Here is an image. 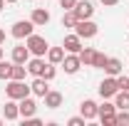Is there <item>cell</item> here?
Returning a JSON list of instances; mask_svg holds the SVG:
<instances>
[{"label":"cell","mask_w":129,"mask_h":126,"mask_svg":"<svg viewBox=\"0 0 129 126\" xmlns=\"http://www.w3.org/2000/svg\"><path fill=\"white\" fill-rule=\"evenodd\" d=\"M97 92L102 99H114V94L119 92V87H117V77H104V82L97 87Z\"/></svg>","instance_id":"cell-5"},{"label":"cell","mask_w":129,"mask_h":126,"mask_svg":"<svg viewBox=\"0 0 129 126\" xmlns=\"http://www.w3.org/2000/svg\"><path fill=\"white\" fill-rule=\"evenodd\" d=\"M30 20L35 22V27H45V25L50 22V13L45 10V8H35L32 15H30Z\"/></svg>","instance_id":"cell-11"},{"label":"cell","mask_w":129,"mask_h":126,"mask_svg":"<svg viewBox=\"0 0 129 126\" xmlns=\"http://www.w3.org/2000/svg\"><path fill=\"white\" fill-rule=\"evenodd\" d=\"M84 121H87L84 116H72V119H70L67 124H70V126H84Z\"/></svg>","instance_id":"cell-29"},{"label":"cell","mask_w":129,"mask_h":126,"mask_svg":"<svg viewBox=\"0 0 129 126\" xmlns=\"http://www.w3.org/2000/svg\"><path fill=\"white\" fill-rule=\"evenodd\" d=\"M62 47H64V52H72V54H80L82 52V37L75 32V35H67L62 40Z\"/></svg>","instance_id":"cell-9"},{"label":"cell","mask_w":129,"mask_h":126,"mask_svg":"<svg viewBox=\"0 0 129 126\" xmlns=\"http://www.w3.org/2000/svg\"><path fill=\"white\" fill-rule=\"evenodd\" d=\"M0 124H3V119H0Z\"/></svg>","instance_id":"cell-37"},{"label":"cell","mask_w":129,"mask_h":126,"mask_svg":"<svg viewBox=\"0 0 129 126\" xmlns=\"http://www.w3.org/2000/svg\"><path fill=\"white\" fill-rule=\"evenodd\" d=\"M0 59H3V47H0Z\"/></svg>","instance_id":"cell-35"},{"label":"cell","mask_w":129,"mask_h":126,"mask_svg":"<svg viewBox=\"0 0 129 126\" xmlns=\"http://www.w3.org/2000/svg\"><path fill=\"white\" fill-rule=\"evenodd\" d=\"M122 62L117 59V57H107V64H104V72L109 74V77H117V74H122Z\"/></svg>","instance_id":"cell-15"},{"label":"cell","mask_w":129,"mask_h":126,"mask_svg":"<svg viewBox=\"0 0 129 126\" xmlns=\"http://www.w3.org/2000/svg\"><path fill=\"white\" fill-rule=\"evenodd\" d=\"M62 59H64V47H50L47 49V62L62 64Z\"/></svg>","instance_id":"cell-19"},{"label":"cell","mask_w":129,"mask_h":126,"mask_svg":"<svg viewBox=\"0 0 129 126\" xmlns=\"http://www.w3.org/2000/svg\"><path fill=\"white\" fill-rule=\"evenodd\" d=\"M80 114L87 119V121L97 119V101H92V99H84V101L80 104Z\"/></svg>","instance_id":"cell-10"},{"label":"cell","mask_w":129,"mask_h":126,"mask_svg":"<svg viewBox=\"0 0 129 126\" xmlns=\"http://www.w3.org/2000/svg\"><path fill=\"white\" fill-rule=\"evenodd\" d=\"M10 32H13L15 40H27L32 32H35V22H32V20H17Z\"/></svg>","instance_id":"cell-4"},{"label":"cell","mask_w":129,"mask_h":126,"mask_svg":"<svg viewBox=\"0 0 129 126\" xmlns=\"http://www.w3.org/2000/svg\"><path fill=\"white\" fill-rule=\"evenodd\" d=\"M117 87L119 89H129V77L127 74H117Z\"/></svg>","instance_id":"cell-28"},{"label":"cell","mask_w":129,"mask_h":126,"mask_svg":"<svg viewBox=\"0 0 129 126\" xmlns=\"http://www.w3.org/2000/svg\"><path fill=\"white\" fill-rule=\"evenodd\" d=\"M75 5H77V0H60V8L62 10H72Z\"/></svg>","instance_id":"cell-30"},{"label":"cell","mask_w":129,"mask_h":126,"mask_svg":"<svg viewBox=\"0 0 129 126\" xmlns=\"http://www.w3.org/2000/svg\"><path fill=\"white\" fill-rule=\"evenodd\" d=\"M55 74H57V69H55V64H52V62H47V64H45V69H42V74H40V77H42V79H47V82H52V79H55Z\"/></svg>","instance_id":"cell-26"},{"label":"cell","mask_w":129,"mask_h":126,"mask_svg":"<svg viewBox=\"0 0 129 126\" xmlns=\"http://www.w3.org/2000/svg\"><path fill=\"white\" fill-rule=\"evenodd\" d=\"M42 99H45V106L47 109H60L62 106V94L60 92H47Z\"/></svg>","instance_id":"cell-16"},{"label":"cell","mask_w":129,"mask_h":126,"mask_svg":"<svg viewBox=\"0 0 129 126\" xmlns=\"http://www.w3.org/2000/svg\"><path fill=\"white\" fill-rule=\"evenodd\" d=\"M75 25H77V15H75V10H64L62 27H72V30H75Z\"/></svg>","instance_id":"cell-22"},{"label":"cell","mask_w":129,"mask_h":126,"mask_svg":"<svg viewBox=\"0 0 129 126\" xmlns=\"http://www.w3.org/2000/svg\"><path fill=\"white\" fill-rule=\"evenodd\" d=\"M104 64H107V54L97 52V54H94V62H92V67H97V69H104Z\"/></svg>","instance_id":"cell-27"},{"label":"cell","mask_w":129,"mask_h":126,"mask_svg":"<svg viewBox=\"0 0 129 126\" xmlns=\"http://www.w3.org/2000/svg\"><path fill=\"white\" fill-rule=\"evenodd\" d=\"M27 59H30V49H27V45H17V47H13V62H15V64H27Z\"/></svg>","instance_id":"cell-12"},{"label":"cell","mask_w":129,"mask_h":126,"mask_svg":"<svg viewBox=\"0 0 129 126\" xmlns=\"http://www.w3.org/2000/svg\"><path fill=\"white\" fill-rule=\"evenodd\" d=\"M10 74H13V62H3L0 59V79H10Z\"/></svg>","instance_id":"cell-25"},{"label":"cell","mask_w":129,"mask_h":126,"mask_svg":"<svg viewBox=\"0 0 129 126\" xmlns=\"http://www.w3.org/2000/svg\"><path fill=\"white\" fill-rule=\"evenodd\" d=\"M3 8H5V0H0V13H3Z\"/></svg>","instance_id":"cell-34"},{"label":"cell","mask_w":129,"mask_h":126,"mask_svg":"<svg viewBox=\"0 0 129 126\" xmlns=\"http://www.w3.org/2000/svg\"><path fill=\"white\" fill-rule=\"evenodd\" d=\"M3 116H5V121H15L17 116H20V109H17L15 99H8V101H5V106H3Z\"/></svg>","instance_id":"cell-13"},{"label":"cell","mask_w":129,"mask_h":126,"mask_svg":"<svg viewBox=\"0 0 129 126\" xmlns=\"http://www.w3.org/2000/svg\"><path fill=\"white\" fill-rule=\"evenodd\" d=\"M17 109H20V116L22 119H30V116H35V111H37V104H35L32 96H22L17 101Z\"/></svg>","instance_id":"cell-8"},{"label":"cell","mask_w":129,"mask_h":126,"mask_svg":"<svg viewBox=\"0 0 129 126\" xmlns=\"http://www.w3.org/2000/svg\"><path fill=\"white\" fill-rule=\"evenodd\" d=\"M42 69H45V59H42V57H32V59H27V72H30V74L40 77Z\"/></svg>","instance_id":"cell-17"},{"label":"cell","mask_w":129,"mask_h":126,"mask_svg":"<svg viewBox=\"0 0 129 126\" xmlns=\"http://www.w3.org/2000/svg\"><path fill=\"white\" fill-rule=\"evenodd\" d=\"M30 92L35 96H45L50 92V87H47V79H42V77H35V82L30 84Z\"/></svg>","instance_id":"cell-14"},{"label":"cell","mask_w":129,"mask_h":126,"mask_svg":"<svg viewBox=\"0 0 129 126\" xmlns=\"http://www.w3.org/2000/svg\"><path fill=\"white\" fill-rule=\"evenodd\" d=\"M94 54H97V49H92V47H82V52H80L82 64H84V67H92V62H94Z\"/></svg>","instance_id":"cell-20"},{"label":"cell","mask_w":129,"mask_h":126,"mask_svg":"<svg viewBox=\"0 0 129 126\" xmlns=\"http://www.w3.org/2000/svg\"><path fill=\"white\" fill-rule=\"evenodd\" d=\"M5 3H17V0H5Z\"/></svg>","instance_id":"cell-36"},{"label":"cell","mask_w":129,"mask_h":126,"mask_svg":"<svg viewBox=\"0 0 129 126\" xmlns=\"http://www.w3.org/2000/svg\"><path fill=\"white\" fill-rule=\"evenodd\" d=\"M3 42H5V32L0 30V45H3Z\"/></svg>","instance_id":"cell-33"},{"label":"cell","mask_w":129,"mask_h":126,"mask_svg":"<svg viewBox=\"0 0 129 126\" xmlns=\"http://www.w3.org/2000/svg\"><path fill=\"white\" fill-rule=\"evenodd\" d=\"M72 10H75L77 20H89V17L94 15V5H92L89 0H77V5H75Z\"/></svg>","instance_id":"cell-6"},{"label":"cell","mask_w":129,"mask_h":126,"mask_svg":"<svg viewBox=\"0 0 129 126\" xmlns=\"http://www.w3.org/2000/svg\"><path fill=\"white\" fill-rule=\"evenodd\" d=\"M27 49H30V54H35V57H45L47 54V49H50V45H47V40L45 37H40V35H35L32 32L30 37H27Z\"/></svg>","instance_id":"cell-2"},{"label":"cell","mask_w":129,"mask_h":126,"mask_svg":"<svg viewBox=\"0 0 129 126\" xmlns=\"http://www.w3.org/2000/svg\"><path fill=\"white\" fill-rule=\"evenodd\" d=\"M75 32L80 35L82 40H92V37H97L99 27H97V22H92V17H89V20H77V25H75Z\"/></svg>","instance_id":"cell-3"},{"label":"cell","mask_w":129,"mask_h":126,"mask_svg":"<svg viewBox=\"0 0 129 126\" xmlns=\"http://www.w3.org/2000/svg\"><path fill=\"white\" fill-rule=\"evenodd\" d=\"M114 119H117V126H129V109H119Z\"/></svg>","instance_id":"cell-24"},{"label":"cell","mask_w":129,"mask_h":126,"mask_svg":"<svg viewBox=\"0 0 129 126\" xmlns=\"http://www.w3.org/2000/svg\"><path fill=\"white\" fill-rule=\"evenodd\" d=\"M99 3H102L104 8H112V5H117V3H119V0H99Z\"/></svg>","instance_id":"cell-32"},{"label":"cell","mask_w":129,"mask_h":126,"mask_svg":"<svg viewBox=\"0 0 129 126\" xmlns=\"http://www.w3.org/2000/svg\"><path fill=\"white\" fill-rule=\"evenodd\" d=\"M114 114H117V106L109 104L107 99H104V104H102V106H97V116H99V119H102V116H114Z\"/></svg>","instance_id":"cell-21"},{"label":"cell","mask_w":129,"mask_h":126,"mask_svg":"<svg viewBox=\"0 0 129 126\" xmlns=\"http://www.w3.org/2000/svg\"><path fill=\"white\" fill-rule=\"evenodd\" d=\"M114 106L117 109H129V89H119L114 94Z\"/></svg>","instance_id":"cell-18"},{"label":"cell","mask_w":129,"mask_h":126,"mask_svg":"<svg viewBox=\"0 0 129 126\" xmlns=\"http://www.w3.org/2000/svg\"><path fill=\"white\" fill-rule=\"evenodd\" d=\"M5 94H8V99H15V101H20L22 96H30V87L25 84V79H8V87H5Z\"/></svg>","instance_id":"cell-1"},{"label":"cell","mask_w":129,"mask_h":126,"mask_svg":"<svg viewBox=\"0 0 129 126\" xmlns=\"http://www.w3.org/2000/svg\"><path fill=\"white\" fill-rule=\"evenodd\" d=\"M25 74H27V67L13 62V74H10V79H25Z\"/></svg>","instance_id":"cell-23"},{"label":"cell","mask_w":129,"mask_h":126,"mask_svg":"<svg viewBox=\"0 0 129 126\" xmlns=\"http://www.w3.org/2000/svg\"><path fill=\"white\" fill-rule=\"evenodd\" d=\"M80 67H82L80 54H72V52H67V54H64V59H62V69L67 72V74H77V72H80Z\"/></svg>","instance_id":"cell-7"},{"label":"cell","mask_w":129,"mask_h":126,"mask_svg":"<svg viewBox=\"0 0 129 126\" xmlns=\"http://www.w3.org/2000/svg\"><path fill=\"white\" fill-rule=\"evenodd\" d=\"M102 126H117V119L114 116H102Z\"/></svg>","instance_id":"cell-31"}]
</instances>
